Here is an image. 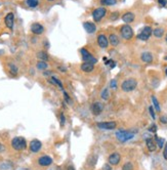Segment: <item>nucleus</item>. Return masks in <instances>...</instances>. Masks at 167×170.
<instances>
[{"label": "nucleus", "mask_w": 167, "mask_h": 170, "mask_svg": "<svg viewBox=\"0 0 167 170\" xmlns=\"http://www.w3.org/2000/svg\"><path fill=\"white\" fill-rule=\"evenodd\" d=\"M59 122H61L62 127H63V126L65 125V123H66V118H65V115H64L63 113H61V115H59Z\"/></svg>", "instance_id": "34"}, {"label": "nucleus", "mask_w": 167, "mask_h": 170, "mask_svg": "<svg viewBox=\"0 0 167 170\" xmlns=\"http://www.w3.org/2000/svg\"><path fill=\"white\" fill-rule=\"evenodd\" d=\"M36 68H37L38 70H40V71H45V70H47V69H48V65H47L46 62L40 61V62H38L37 65H36Z\"/></svg>", "instance_id": "26"}, {"label": "nucleus", "mask_w": 167, "mask_h": 170, "mask_svg": "<svg viewBox=\"0 0 167 170\" xmlns=\"http://www.w3.org/2000/svg\"><path fill=\"white\" fill-rule=\"evenodd\" d=\"M31 31L35 35H41L44 32V27L39 23H34L31 26Z\"/></svg>", "instance_id": "14"}, {"label": "nucleus", "mask_w": 167, "mask_h": 170, "mask_svg": "<svg viewBox=\"0 0 167 170\" xmlns=\"http://www.w3.org/2000/svg\"><path fill=\"white\" fill-rule=\"evenodd\" d=\"M140 59H142L143 63L151 64L152 62H153V55H152V53L149 52V51H145V52H143L142 55H140Z\"/></svg>", "instance_id": "19"}, {"label": "nucleus", "mask_w": 167, "mask_h": 170, "mask_svg": "<svg viewBox=\"0 0 167 170\" xmlns=\"http://www.w3.org/2000/svg\"><path fill=\"white\" fill-rule=\"evenodd\" d=\"M155 138H156V143L158 145V147H159L160 149H162V148L164 147V143H165L164 138H160V137H158L157 135L155 136Z\"/></svg>", "instance_id": "31"}, {"label": "nucleus", "mask_w": 167, "mask_h": 170, "mask_svg": "<svg viewBox=\"0 0 167 170\" xmlns=\"http://www.w3.org/2000/svg\"><path fill=\"white\" fill-rule=\"evenodd\" d=\"M145 145H147V147L150 152H155L156 151V143L152 138L145 139Z\"/></svg>", "instance_id": "21"}, {"label": "nucleus", "mask_w": 167, "mask_h": 170, "mask_svg": "<svg viewBox=\"0 0 167 170\" xmlns=\"http://www.w3.org/2000/svg\"><path fill=\"white\" fill-rule=\"evenodd\" d=\"M165 39H166V42H167V34H166V37H165Z\"/></svg>", "instance_id": "47"}, {"label": "nucleus", "mask_w": 167, "mask_h": 170, "mask_svg": "<svg viewBox=\"0 0 167 170\" xmlns=\"http://www.w3.org/2000/svg\"><path fill=\"white\" fill-rule=\"evenodd\" d=\"M117 19H118V12H113V14H111L110 20L111 21H116Z\"/></svg>", "instance_id": "37"}, {"label": "nucleus", "mask_w": 167, "mask_h": 170, "mask_svg": "<svg viewBox=\"0 0 167 170\" xmlns=\"http://www.w3.org/2000/svg\"><path fill=\"white\" fill-rule=\"evenodd\" d=\"M80 70L84 73H91L95 70V65L90 63H86V62H83L80 66Z\"/></svg>", "instance_id": "16"}, {"label": "nucleus", "mask_w": 167, "mask_h": 170, "mask_svg": "<svg viewBox=\"0 0 167 170\" xmlns=\"http://www.w3.org/2000/svg\"><path fill=\"white\" fill-rule=\"evenodd\" d=\"M4 151H5V147H4V145H2V143H0V153H3Z\"/></svg>", "instance_id": "43"}, {"label": "nucleus", "mask_w": 167, "mask_h": 170, "mask_svg": "<svg viewBox=\"0 0 167 170\" xmlns=\"http://www.w3.org/2000/svg\"><path fill=\"white\" fill-rule=\"evenodd\" d=\"M165 73H166V76H167V68H166V70H165Z\"/></svg>", "instance_id": "46"}, {"label": "nucleus", "mask_w": 167, "mask_h": 170, "mask_svg": "<svg viewBox=\"0 0 167 170\" xmlns=\"http://www.w3.org/2000/svg\"><path fill=\"white\" fill-rule=\"evenodd\" d=\"M132 169H133V165L130 162L125 163V164L123 165V167H122V170H132Z\"/></svg>", "instance_id": "32"}, {"label": "nucleus", "mask_w": 167, "mask_h": 170, "mask_svg": "<svg viewBox=\"0 0 167 170\" xmlns=\"http://www.w3.org/2000/svg\"><path fill=\"white\" fill-rule=\"evenodd\" d=\"M160 122L163 124H167V116H161L160 117Z\"/></svg>", "instance_id": "38"}, {"label": "nucleus", "mask_w": 167, "mask_h": 170, "mask_svg": "<svg viewBox=\"0 0 167 170\" xmlns=\"http://www.w3.org/2000/svg\"><path fill=\"white\" fill-rule=\"evenodd\" d=\"M149 131H151V132H156V131H157V125H155V124L151 125V127L149 128Z\"/></svg>", "instance_id": "39"}, {"label": "nucleus", "mask_w": 167, "mask_h": 170, "mask_svg": "<svg viewBox=\"0 0 167 170\" xmlns=\"http://www.w3.org/2000/svg\"><path fill=\"white\" fill-rule=\"evenodd\" d=\"M107 14V9L105 7H97L95 8V10L92 11V19L95 20V22H100L102 19L106 16Z\"/></svg>", "instance_id": "7"}, {"label": "nucleus", "mask_w": 167, "mask_h": 170, "mask_svg": "<svg viewBox=\"0 0 167 170\" xmlns=\"http://www.w3.org/2000/svg\"><path fill=\"white\" fill-rule=\"evenodd\" d=\"M42 148V143L38 139H33V141L30 143V151L32 153H38Z\"/></svg>", "instance_id": "13"}, {"label": "nucleus", "mask_w": 167, "mask_h": 170, "mask_svg": "<svg viewBox=\"0 0 167 170\" xmlns=\"http://www.w3.org/2000/svg\"><path fill=\"white\" fill-rule=\"evenodd\" d=\"M134 18H135V16H134V14H132V12L128 11V12H125V14L122 16V21L124 22V23H126L128 25V24L132 23V22L134 21Z\"/></svg>", "instance_id": "18"}, {"label": "nucleus", "mask_w": 167, "mask_h": 170, "mask_svg": "<svg viewBox=\"0 0 167 170\" xmlns=\"http://www.w3.org/2000/svg\"><path fill=\"white\" fill-rule=\"evenodd\" d=\"M149 112H150V115H151L152 119L155 120L156 119V115H155V109H154L153 106H151L149 108Z\"/></svg>", "instance_id": "33"}, {"label": "nucleus", "mask_w": 167, "mask_h": 170, "mask_svg": "<svg viewBox=\"0 0 167 170\" xmlns=\"http://www.w3.org/2000/svg\"><path fill=\"white\" fill-rule=\"evenodd\" d=\"M80 52H81V55H82V60L84 62H86V63H90L92 65L97 63V60H96L92 55H90V52H89L87 49L81 48Z\"/></svg>", "instance_id": "5"}, {"label": "nucleus", "mask_w": 167, "mask_h": 170, "mask_svg": "<svg viewBox=\"0 0 167 170\" xmlns=\"http://www.w3.org/2000/svg\"><path fill=\"white\" fill-rule=\"evenodd\" d=\"M136 87H138V81H136L134 78L126 79V80H124L121 84V89L123 90L124 92L133 91Z\"/></svg>", "instance_id": "1"}, {"label": "nucleus", "mask_w": 167, "mask_h": 170, "mask_svg": "<svg viewBox=\"0 0 167 170\" xmlns=\"http://www.w3.org/2000/svg\"><path fill=\"white\" fill-rule=\"evenodd\" d=\"M8 71H9V73L12 75V76H16L19 73L18 67H16L14 64H8Z\"/></svg>", "instance_id": "23"}, {"label": "nucleus", "mask_w": 167, "mask_h": 170, "mask_svg": "<svg viewBox=\"0 0 167 170\" xmlns=\"http://www.w3.org/2000/svg\"><path fill=\"white\" fill-rule=\"evenodd\" d=\"M26 4H27L29 7L35 8L39 4V0H26Z\"/></svg>", "instance_id": "29"}, {"label": "nucleus", "mask_w": 167, "mask_h": 170, "mask_svg": "<svg viewBox=\"0 0 167 170\" xmlns=\"http://www.w3.org/2000/svg\"><path fill=\"white\" fill-rule=\"evenodd\" d=\"M163 157L165 160H167V143H165V147H164V151H163Z\"/></svg>", "instance_id": "40"}, {"label": "nucleus", "mask_w": 167, "mask_h": 170, "mask_svg": "<svg viewBox=\"0 0 167 170\" xmlns=\"http://www.w3.org/2000/svg\"><path fill=\"white\" fill-rule=\"evenodd\" d=\"M152 33H153V30H152L151 27L147 26V27H143V30L140 31V33H138V38L142 41H147V40L150 39Z\"/></svg>", "instance_id": "6"}, {"label": "nucleus", "mask_w": 167, "mask_h": 170, "mask_svg": "<svg viewBox=\"0 0 167 170\" xmlns=\"http://www.w3.org/2000/svg\"><path fill=\"white\" fill-rule=\"evenodd\" d=\"M116 137L117 139L120 141V143H126L127 141H130L134 137V133L133 132H130V131L127 130H118L116 133Z\"/></svg>", "instance_id": "3"}, {"label": "nucleus", "mask_w": 167, "mask_h": 170, "mask_svg": "<svg viewBox=\"0 0 167 170\" xmlns=\"http://www.w3.org/2000/svg\"><path fill=\"white\" fill-rule=\"evenodd\" d=\"M102 170H112V167H111L110 164H105L102 166Z\"/></svg>", "instance_id": "42"}, {"label": "nucleus", "mask_w": 167, "mask_h": 170, "mask_svg": "<svg viewBox=\"0 0 167 170\" xmlns=\"http://www.w3.org/2000/svg\"><path fill=\"white\" fill-rule=\"evenodd\" d=\"M110 87L112 88V89H116L117 88V81L115 80V79H112V80L110 81Z\"/></svg>", "instance_id": "35"}, {"label": "nucleus", "mask_w": 167, "mask_h": 170, "mask_svg": "<svg viewBox=\"0 0 167 170\" xmlns=\"http://www.w3.org/2000/svg\"><path fill=\"white\" fill-rule=\"evenodd\" d=\"M90 110H91V113H92L93 115L98 116L100 114H102V111H104V105L100 102H95L91 105Z\"/></svg>", "instance_id": "9"}, {"label": "nucleus", "mask_w": 167, "mask_h": 170, "mask_svg": "<svg viewBox=\"0 0 167 170\" xmlns=\"http://www.w3.org/2000/svg\"><path fill=\"white\" fill-rule=\"evenodd\" d=\"M120 160H121V156H120V154L118 153H113V154H111L110 156H109L108 158V161H109V164L110 165H118Z\"/></svg>", "instance_id": "15"}, {"label": "nucleus", "mask_w": 167, "mask_h": 170, "mask_svg": "<svg viewBox=\"0 0 167 170\" xmlns=\"http://www.w3.org/2000/svg\"><path fill=\"white\" fill-rule=\"evenodd\" d=\"M152 102H153V107H154V109H155L157 112H161V108H160L159 102H158V100H157V98H156V96H155V95H152Z\"/></svg>", "instance_id": "27"}, {"label": "nucleus", "mask_w": 167, "mask_h": 170, "mask_svg": "<svg viewBox=\"0 0 167 170\" xmlns=\"http://www.w3.org/2000/svg\"><path fill=\"white\" fill-rule=\"evenodd\" d=\"M50 82L52 83V84L57 85V87L61 88V89H64V85H63V83H62V81H61V80H59V79H57V77L51 76V78H50Z\"/></svg>", "instance_id": "25"}, {"label": "nucleus", "mask_w": 167, "mask_h": 170, "mask_svg": "<svg viewBox=\"0 0 167 170\" xmlns=\"http://www.w3.org/2000/svg\"><path fill=\"white\" fill-rule=\"evenodd\" d=\"M83 28L85 29V31L89 34H92L96 31V27L93 23H90V22H84L83 23Z\"/></svg>", "instance_id": "17"}, {"label": "nucleus", "mask_w": 167, "mask_h": 170, "mask_svg": "<svg viewBox=\"0 0 167 170\" xmlns=\"http://www.w3.org/2000/svg\"><path fill=\"white\" fill-rule=\"evenodd\" d=\"M59 70L62 71V72H66V69L63 68V67H59Z\"/></svg>", "instance_id": "44"}, {"label": "nucleus", "mask_w": 167, "mask_h": 170, "mask_svg": "<svg viewBox=\"0 0 167 170\" xmlns=\"http://www.w3.org/2000/svg\"><path fill=\"white\" fill-rule=\"evenodd\" d=\"M117 0H100V4L102 5H115Z\"/></svg>", "instance_id": "30"}, {"label": "nucleus", "mask_w": 167, "mask_h": 170, "mask_svg": "<svg viewBox=\"0 0 167 170\" xmlns=\"http://www.w3.org/2000/svg\"><path fill=\"white\" fill-rule=\"evenodd\" d=\"M97 44L100 48H107L109 46V40L105 34H100L97 36Z\"/></svg>", "instance_id": "12"}, {"label": "nucleus", "mask_w": 167, "mask_h": 170, "mask_svg": "<svg viewBox=\"0 0 167 170\" xmlns=\"http://www.w3.org/2000/svg\"><path fill=\"white\" fill-rule=\"evenodd\" d=\"M153 34L156 38H161L164 35V29L163 28H156L155 30H153Z\"/></svg>", "instance_id": "24"}, {"label": "nucleus", "mask_w": 167, "mask_h": 170, "mask_svg": "<svg viewBox=\"0 0 167 170\" xmlns=\"http://www.w3.org/2000/svg\"><path fill=\"white\" fill-rule=\"evenodd\" d=\"M4 23H5L6 27L9 30L14 29V14L12 12H8L7 14L4 18Z\"/></svg>", "instance_id": "10"}, {"label": "nucleus", "mask_w": 167, "mask_h": 170, "mask_svg": "<svg viewBox=\"0 0 167 170\" xmlns=\"http://www.w3.org/2000/svg\"><path fill=\"white\" fill-rule=\"evenodd\" d=\"M96 127L100 129H104V130H113L117 127L116 122L110 121V122H98L96 123Z\"/></svg>", "instance_id": "8"}, {"label": "nucleus", "mask_w": 167, "mask_h": 170, "mask_svg": "<svg viewBox=\"0 0 167 170\" xmlns=\"http://www.w3.org/2000/svg\"><path fill=\"white\" fill-rule=\"evenodd\" d=\"M108 40H109V43H110L112 46H117V45L119 44V38L116 34H111V35L109 36Z\"/></svg>", "instance_id": "20"}, {"label": "nucleus", "mask_w": 167, "mask_h": 170, "mask_svg": "<svg viewBox=\"0 0 167 170\" xmlns=\"http://www.w3.org/2000/svg\"><path fill=\"white\" fill-rule=\"evenodd\" d=\"M64 98H65V100L68 103V104H71V103H72L71 98H70V96H69V94H68L66 91H64Z\"/></svg>", "instance_id": "36"}, {"label": "nucleus", "mask_w": 167, "mask_h": 170, "mask_svg": "<svg viewBox=\"0 0 167 170\" xmlns=\"http://www.w3.org/2000/svg\"><path fill=\"white\" fill-rule=\"evenodd\" d=\"M37 57L42 62H47L49 60V55H47L46 51H39V52L37 53Z\"/></svg>", "instance_id": "22"}, {"label": "nucleus", "mask_w": 167, "mask_h": 170, "mask_svg": "<svg viewBox=\"0 0 167 170\" xmlns=\"http://www.w3.org/2000/svg\"><path fill=\"white\" fill-rule=\"evenodd\" d=\"M48 1H53V0H48Z\"/></svg>", "instance_id": "48"}, {"label": "nucleus", "mask_w": 167, "mask_h": 170, "mask_svg": "<svg viewBox=\"0 0 167 170\" xmlns=\"http://www.w3.org/2000/svg\"><path fill=\"white\" fill-rule=\"evenodd\" d=\"M100 98H102L104 100H108L109 98H110V92H109L108 88H104L100 92Z\"/></svg>", "instance_id": "28"}, {"label": "nucleus", "mask_w": 167, "mask_h": 170, "mask_svg": "<svg viewBox=\"0 0 167 170\" xmlns=\"http://www.w3.org/2000/svg\"><path fill=\"white\" fill-rule=\"evenodd\" d=\"M158 3H159L161 6H166L167 0H158Z\"/></svg>", "instance_id": "41"}, {"label": "nucleus", "mask_w": 167, "mask_h": 170, "mask_svg": "<svg viewBox=\"0 0 167 170\" xmlns=\"http://www.w3.org/2000/svg\"><path fill=\"white\" fill-rule=\"evenodd\" d=\"M120 34H121L122 38L125 40H130L132 37H133V30H132V28L130 27L129 25H124L121 27V29H120Z\"/></svg>", "instance_id": "4"}, {"label": "nucleus", "mask_w": 167, "mask_h": 170, "mask_svg": "<svg viewBox=\"0 0 167 170\" xmlns=\"http://www.w3.org/2000/svg\"><path fill=\"white\" fill-rule=\"evenodd\" d=\"M67 170H75V168H74V166H71V165H70Z\"/></svg>", "instance_id": "45"}, {"label": "nucleus", "mask_w": 167, "mask_h": 170, "mask_svg": "<svg viewBox=\"0 0 167 170\" xmlns=\"http://www.w3.org/2000/svg\"><path fill=\"white\" fill-rule=\"evenodd\" d=\"M165 60H167V57H165Z\"/></svg>", "instance_id": "49"}, {"label": "nucleus", "mask_w": 167, "mask_h": 170, "mask_svg": "<svg viewBox=\"0 0 167 170\" xmlns=\"http://www.w3.org/2000/svg\"><path fill=\"white\" fill-rule=\"evenodd\" d=\"M38 164H39L40 166L47 167V166H49V165L52 164V158L47 156V155L41 156L39 159H38Z\"/></svg>", "instance_id": "11"}, {"label": "nucleus", "mask_w": 167, "mask_h": 170, "mask_svg": "<svg viewBox=\"0 0 167 170\" xmlns=\"http://www.w3.org/2000/svg\"><path fill=\"white\" fill-rule=\"evenodd\" d=\"M11 147L16 151H23L27 148V141L22 136L14 137L11 139Z\"/></svg>", "instance_id": "2"}]
</instances>
